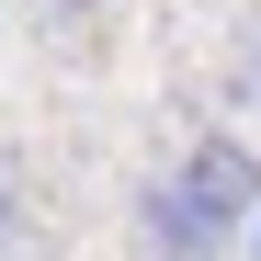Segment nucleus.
I'll list each match as a JSON object with an SVG mask.
<instances>
[{"instance_id": "4", "label": "nucleus", "mask_w": 261, "mask_h": 261, "mask_svg": "<svg viewBox=\"0 0 261 261\" xmlns=\"http://www.w3.org/2000/svg\"><path fill=\"white\" fill-rule=\"evenodd\" d=\"M250 102H261V34H250Z\"/></svg>"}, {"instance_id": "2", "label": "nucleus", "mask_w": 261, "mask_h": 261, "mask_svg": "<svg viewBox=\"0 0 261 261\" xmlns=\"http://www.w3.org/2000/svg\"><path fill=\"white\" fill-rule=\"evenodd\" d=\"M137 239H148V261H227V239L193 216L182 182H137Z\"/></svg>"}, {"instance_id": "3", "label": "nucleus", "mask_w": 261, "mask_h": 261, "mask_svg": "<svg viewBox=\"0 0 261 261\" xmlns=\"http://www.w3.org/2000/svg\"><path fill=\"white\" fill-rule=\"evenodd\" d=\"M12 239H23V193L0 182V250H12Z\"/></svg>"}, {"instance_id": "1", "label": "nucleus", "mask_w": 261, "mask_h": 261, "mask_svg": "<svg viewBox=\"0 0 261 261\" xmlns=\"http://www.w3.org/2000/svg\"><path fill=\"white\" fill-rule=\"evenodd\" d=\"M170 182H182V193H193V216L239 250V227L261 216V148H239L227 125H204V137L182 148V170H170Z\"/></svg>"}, {"instance_id": "5", "label": "nucleus", "mask_w": 261, "mask_h": 261, "mask_svg": "<svg viewBox=\"0 0 261 261\" xmlns=\"http://www.w3.org/2000/svg\"><path fill=\"white\" fill-rule=\"evenodd\" d=\"M250 261H261V216H250Z\"/></svg>"}]
</instances>
